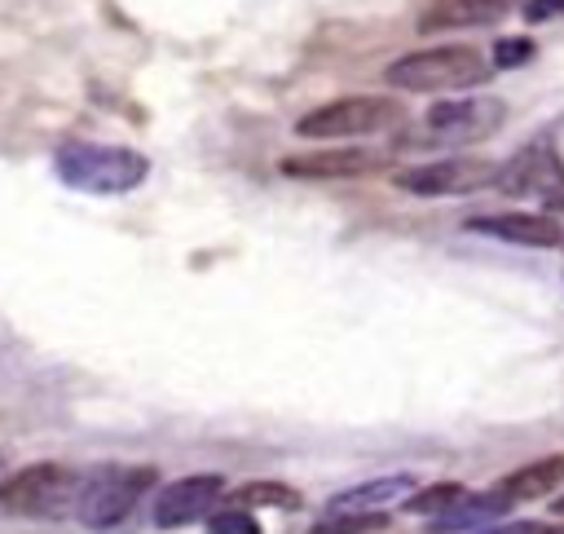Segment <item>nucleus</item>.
Returning <instances> with one entry per match:
<instances>
[{"instance_id":"nucleus-1","label":"nucleus","mask_w":564,"mask_h":534,"mask_svg":"<svg viewBox=\"0 0 564 534\" xmlns=\"http://www.w3.org/2000/svg\"><path fill=\"white\" fill-rule=\"evenodd\" d=\"M489 57H480L471 44H436L397 57L383 79L405 93H449V88H476L489 79Z\"/></svg>"},{"instance_id":"nucleus-2","label":"nucleus","mask_w":564,"mask_h":534,"mask_svg":"<svg viewBox=\"0 0 564 534\" xmlns=\"http://www.w3.org/2000/svg\"><path fill=\"white\" fill-rule=\"evenodd\" d=\"M57 177L88 194H128L150 177V159L128 146H97V141H70L57 150Z\"/></svg>"},{"instance_id":"nucleus-3","label":"nucleus","mask_w":564,"mask_h":534,"mask_svg":"<svg viewBox=\"0 0 564 534\" xmlns=\"http://www.w3.org/2000/svg\"><path fill=\"white\" fill-rule=\"evenodd\" d=\"M159 481L150 463H115L84 477V490L75 499V521L88 530H115L132 516V508L145 499V490Z\"/></svg>"},{"instance_id":"nucleus-4","label":"nucleus","mask_w":564,"mask_h":534,"mask_svg":"<svg viewBox=\"0 0 564 534\" xmlns=\"http://www.w3.org/2000/svg\"><path fill=\"white\" fill-rule=\"evenodd\" d=\"M88 472H75L66 463H31L0 481V512L13 516H62L75 512V499L84 490Z\"/></svg>"},{"instance_id":"nucleus-5","label":"nucleus","mask_w":564,"mask_h":534,"mask_svg":"<svg viewBox=\"0 0 564 534\" xmlns=\"http://www.w3.org/2000/svg\"><path fill=\"white\" fill-rule=\"evenodd\" d=\"M401 102L397 97H339V102H326L308 115L295 119V132L308 137V141H344V137H370V132H383L401 119Z\"/></svg>"},{"instance_id":"nucleus-6","label":"nucleus","mask_w":564,"mask_h":534,"mask_svg":"<svg viewBox=\"0 0 564 534\" xmlns=\"http://www.w3.org/2000/svg\"><path fill=\"white\" fill-rule=\"evenodd\" d=\"M507 106L498 97H454V102H436L423 124L405 137V141H423V146H471L485 141L502 128Z\"/></svg>"},{"instance_id":"nucleus-7","label":"nucleus","mask_w":564,"mask_h":534,"mask_svg":"<svg viewBox=\"0 0 564 534\" xmlns=\"http://www.w3.org/2000/svg\"><path fill=\"white\" fill-rule=\"evenodd\" d=\"M494 177H498L494 159L449 154V159H432V163H414V168L397 172V190L423 194V199H449V194L485 190V185H494Z\"/></svg>"},{"instance_id":"nucleus-8","label":"nucleus","mask_w":564,"mask_h":534,"mask_svg":"<svg viewBox=\"0 0 564 534\" xmlns=\"http://www.w3.org/2000/svg\"><path fill=\"white\" fill-rule=\"evenodd\" d=\"M225 494V481L216 472H194V477H176L172 485L159 490L154 499V525L159 530H181L194 525L203 516H212V503Z\"/></svg>"},{"instance_id":"nucleus-9","label":"nucleus","mask_w":564,"mask_h":534,"mask_svg":"<svg viewBox=\"0 0 564 534\" xmlns=\"http://www.w3.org/2000/svg\"><path fill=\"white\" fill-rule=\"evenodd\" d=\"M471 234H489L502 243H520V247H555L564 243V225L551 212H502V216H471L467 221Z\"/></svg>"},{"instance_id":"nucleus-10","label":"nucleus","mask_w":564,"mask_h":534,"mask_svg":"<svg viewBox=\"0 0 564 534\" xmlns=\"http://www.w3.org/2000/svg\"><path fill=\"white\" fill-rule=\"evenodd\" d=\"M383 159L375 150H308V154H286L278 168L300 181H344V177H366Z\"/></svg>"},{"instance_id":"nucleus-11","label":"nucleus","mask_w":564,"mask_h":534,"mask_svg":"<svg viewBox=\"0 0 564 534\" xmlns=\"http://www.w3.org/2000/svg\"><path fill=\"white\" fill-rule=\"evenodd\" d=\"M507 13V0H427L419 13V31H467V26H489Z\"/></svg>"},{"instance_id":"nucleus-12","label":"nucleus","mask_w":564,"mask_h":534,"mask_svg":"<svg viewBox=\"0 0 564 534\" xmlns=\"http://www.w3.org/2000/svg\"><path fill=\"white\" fill-rule=\"evenodd\" d=\"M414 494V477L410 472H392V477H375L361 485H348L339 494L326 499V512H383L388 503H405Z\"/></svg>"},{"instance_id":"nucleus-13","label":"nucleus","mask_w":564,"mask_h":534,"mask_svg":"<svg viewBox=\"0 0 564 534\" xmlns=\"http://www.w3.org/2000/svg\"><path fill=\"white\" fill-rule=\"evenodd\" d=\"M560 481H564V455H551V459H538V463L516 468V472L502 477L494 490L516 503V499H542V494L560 490Z\"/></svg>"},{"instance_id":"nucleus-14","label":"nucleus","mask_w":564,"mask_h":534,"mask_svg":"<svg viewBox=\"0 0 564 534\" xmlns=\"http://www.w3.org/2000/svg\"><path fill=\"white\" fill-rule=\"evenodd\" d=\"M511 508V499H502L498 490L489 494H463L458 503H449L445 512H436V530H476L494 516H502Z\"/></svg>"},{"instance_id":"nucleus-15","label":"nucleus","mask_w":564,"mask_h":534,"mask_svg":"<svg viewBox=\"0 0 564 534\" xmlns=\"http://www.w3.org/2000/svg\"><path fill=\"white\" fill-rule=\"evenodd\" d=\"M234 499L247 503V508H286V512H295L304 503L300 490L295 485H282V481H247V485H238Z\"/></svg>"},{"instance_id":"nucleus-16","label":"nucleus","mask_w":564,"mask_h":534,"mask_svg":"<svg viewBox=\"0 0 564 534\" xmlns=\"http://www.w3.org/2000/svg\"><path fill=\"white\" fill-rule=\"evenodd\" d=\"M388 530V512H326L308 534H379Z\"/></svg>"},{"instance_id":"nucleus-17","label":"nucleus","mask_w":564,"mask_h":534,"mask_svg":"<svg viewBox=\"0 0 564 534\" xmlns=\"http://www.w3.org/2000/svg\"><path fill=\"white\" fill-rule=\"evenodd\" d=\"M467 490L458 485V481H436V485H423V490H414L410 499H405V512H414V516H436V512H445L449 503H458Z\"/></svg>"},{"instance_id":"nucleus-18","label":"nucleus","mask_w":564,"mask_h":534,"mask_svg":"<svg viewBox=\"0 0 564 534\" xmlns=\"http://www.w3.org/2000/svg\"><path fill=\"white\" fill-rule=\"evenodd\" d=\"M529 57H533V40H529V35H507V40L494 44V62H489V66L516 71V66H524Z\"/></svg>"},{"instance_id":"nucleus-19","label":"nucleus","mask_w":564,"mask_h":534,"mask_svg":"<svg viewBox=\"0 0 564 534\" xmlns=\"http://www.w3.org/2000/svg\"><path fill=\"white\" fill-rule=\"evenodd\" d=\"M207 534H260V521L247 508H229L207 521Z\"/></svg>"},{"instance_id":"nucleus-20","label":"nucleus","mask_w":564,"mask_h":534,"mask_svg":"<svg viewBox=\"0 0 564 534\" xmlns=\"http://www.w3.org/2000/svg\"><path fill=\"white\" fill-rule=\"evenodd\" d=\"M564 13V0H524V18L529 22H551Z\"/></svg>"},{"instance_id":"nucleus-21","label":"nucleus","mask_w":564,"mask_h":534,"mask_svg":"<svg viewBox=\"0 0 564 534\" xmlns=\"http://www.w3.org/2000/svg\"><path fill=\"white\" fill-rule=\"evenodd\" d=\"M542 207H546V212H564V185H560L555 194H546V199H542Z\"/></svg>"},{"instance_id":"nucleus-22","label":"nucleus","mask_w":564,"mask_h":534,"mask_svg":"<svg viewBox=\"0 0 564 534\" xmlns=\"http://www.w3.org/2000/svg\"><path fill=\"white\" fill-rule=\"evenodd\" d=\"M555 512H564V499H560V503H555Z\"/></svg>"}]
</instances>
